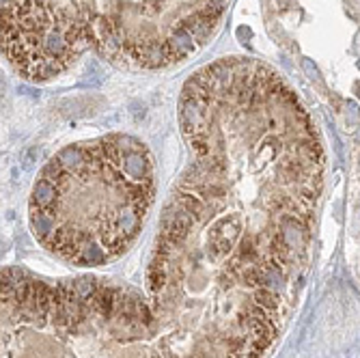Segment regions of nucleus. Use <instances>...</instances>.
Here are the masks:
<instances>
[{
	"mask_svg": "<svg viewBox=\"0 0 360 358\" xmlns=\"http://www.w3.org/2000/svg\"><path fill=\"white\" fill-rule=\"evenodd\" d=\"M229 0H0L3 54L26 80L93 52L127 70H165L207 44Z\"/></svg>",
	"mask_w": 360,
	"mask_h": 358,
	"instance_id": "1",
	"label": "nucleus"
},
{
	"mask_svg": "<svg viewBox=\"0 0 360 358\" xmlns=\"http://www.w3.org/2000/svg\"><path fill=\"white\" fill-rule=\"evenodd\" d=\"M153 201V158L134 136L76 143L39 173L28 201L35 238L80 266L127 250Z\"/></svg>",
	"mask_w": 360,
	"mask_h": 358,
	"instance_id": "2",
	"label": "nucleus"
}]
</instances>
